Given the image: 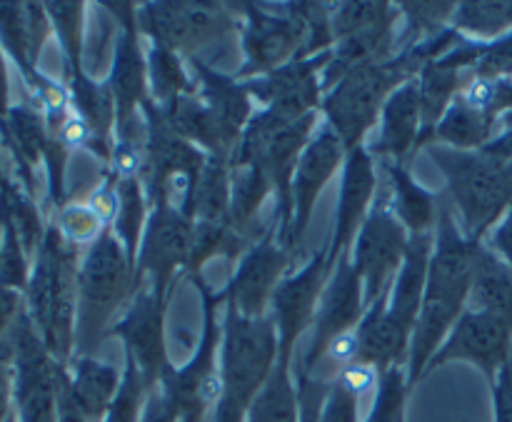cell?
<instances>
[{
  "label": "cell",
  "mask_w": 512,
  "mask_h": 422,
  "mask_svg": "<svg viewBox=\"0 0 512 422\" xmlns=\"http://www.w3.org/2000/svg\"><path fill=\"white\" fill-rule=\"evenodd\" d=\"M408 373L405 368L383 370L378 378V388L373 393L368 418L363 422H405V410H408L410 398Z\"/></svg>",
  "instance_id": "39"
},
{
  "label": "cell",
  "mask_w": 512,
  "mask_h": 422,
  "mask_svg": "<svg viewBox=\"0 0 512 422\" xmlns=\"http://www.w3.org/2000/svg\"><path fill=\"white\" fill-rule=\"evenodd\" d=\"M188 68L198 85L200 100L218 118L228 138L238 145L250 118L258 110L245 83H240L233 73H225V70L210 65L205 58H188Z\"/></svg>",
  "instance_id": "24"
},
{
  "label": "cell",
  "mask_w": 512,
  "mask_h": 422,
  "mask_svg": "<svg viewBox=\"0 0 512 422\" xmlns=\"http://www.w3.org/2000/svg\"><path fill=\"white\" fill-rule=\"evenodd\" d=\"M123 370L98 355H75L68 363V390L80 413L90 422H103L120 388Z\"/></svg>",
  "instance_id": "28"
},
{
  "label": "cell",
  "mask_w": 512,
  "mask_h": 422,
  "mask_svg": "<svg viewBox=\"0 0 512 422\" xmlns=\"http://www.w3.org/2000/svg\"><path fill=\"white\" fill-rule=\"evenodd\" d=\"M425 153L443 173L463 233L483 243L488 230L508 215L512 205V160L488 150H455L435 143Z\"/></svg>",
  "instance_id": "5"
},
{
  "label": "cell",
  "mask_w": 512,
  "mask_h": 422,
  "mask_svg": "<svg viewBox=\"0 0 512 422\" xmlns=\"http://www.w3.org/2000/svg\"><path fill=\"white\" fill-rule=\"evenodd\" d=\"M203 305V333L198 348L180 368H170L158 385L165 398L178 410L183 422H210L215 403L220 398V350H223V320H218V305H225L220 290L205 283L203 275L193 278Z\"/></svg>",
  "instance_id": "7"
},
{
  "label": "cell",
  "mask_w": 512,
  "mask_h": 422,
  "mask_svg": "<svg viewBox=\"0 0 512 422\" xmlns=\"http://www.w3.org/2000/svg\"><path fill=\"white\" fill-rule=\"evenodd\" d=\"M5 422H18V420H15V415H10V418H8V420H5Z\"/></svg>",
  "instance_id": "52"
},
{
  "label": "cell",
  "mask_w": 512,
  "mask_h": 422,
  "mask_svg": "<svg viewBox=\"0 0 512 422\" xmlns=\"http://www.w3.org/2000/svg\"><path fill=\"white\" fill-rule=\"evenodd\" d=\"M378 378H380L378 370H375L373 365H365V363H350L345 365V368H340L338 375H335V380L343 383L348 390H353L360 400H363L368 393H375V388H378Z\"/></svg>",
  "instance_id": "45"
},
{
  "label": "cell",
  "mask_w": 512,
  "mask_h": 422,
  "mask_svg": "<svg viewBox=\"0 0 512 422\" xmlns=\"http://www.w3.org/2000/svg\"><path fill=\"white\" fill-rule=\"evenodd\" d=\"M278 360V335L270 318L245 320L225 305L220 350V398L210 422H245L248 408Z\"/></svg>",
  "instance_id": "6"
},
{
  "label": "cell",
  "mask_w": 512,
  "mask_h": 422,
  "mask_svg": "<svg viewBox=\"0 0 512 422\" xmlns=\"http://www.w3.org/2000/svg\"><path fill=\"white\" fill-rule=\"evenodd\" d=\"M468 308L500 315L512 323V270L488 245H480Z\"/></svg>",
  "instance_id": "31"
},
{
  "label": "cell",
  "mask_w": 512,
  "mask_h": 422,
  "mask_svg": "<svg viewBox=\"0 0 512 422\" xmlns=\"http://www.w3.org/2000/svg\"><path fill=\"white\" fill-rule=\"evenodd\" d=\"M135 290L133 260L108 228L80 255L75 355H98Z\"/></svg>",
  "instance_id": "4"
},
{
  "label": "cell",
  "mask_w": 512,
  "mask_h": 422,
  "mask_svg": "<svg viewBox=\"0 0 512 422\" xmlns=\"http://www.w3.org/2000/svg\"><path fill=\"white\" fill-rule=\"evenodd\" d=\"M145 170L143 185L150 203L165 200L190 218L195 185L208 163V153L180 138L153 100L143 105Z\"/></svg>",
  "instance_id": "8"
},
{
  "label": "cell",
  "mask_w": 512,
  "mask_h": 422,
  "mask_svg": "<svg viewBox=\"0 0 512 422\" xmlns=\"http://www.w3.org/2000/svg\"><path fill=\"white\" fill-rule=\"evenodd\" d=\"M460 40L453 28L443 30L435 38L408 45L390 58L368 60L355 65L343 75L323 98V120L338 133L345 148L365 145L368 135L378 128L383 105L400 85L410 83L433 58L443 55Z\"/></svg>",
  "instance_id": "2"
},
{
  "label": "cell",
  "mask_w": 512,
  "mask_h": 422,
  "mask_svg": "<svg viewBox=\"0 0 512 422\" xmlns=\"http://www.w3.org/2000/svg\"><path fill=\"white\" fill-rule=\"evenodd\" d=\"M510 343V320L493 313H483V310L465 308V313L453 325V330L445 338V343L440 345L435 358L430 360L425 375H430L438 368H445L450 363H470L493 385L503 365L510 360Z\"/></svg>",
  "instance_id": "17"
},
{
  "label": "cell",
  "mask_w": 512,
  "mask_h": 422,
  "mask_svg": "<svg viewBox=\"0 0 512 422\" xmlns=\"http://www.w3.org/2000/svg\"><path fill=\"white\" fill-rule=\"evenodd\" d=\"M53 225L60 233V238L73 245V248H80V245L90 248L108 230V225L100 220V215L95 213L93 205L85 198L60 205Z\"/></svg>",
  "instance_id": "40"
},
{
  "label": "cell",
  "mask_w": 512,
  "mask_h": 422,
  "mask_svg": "<svg viewBox=\"0 0 512 422\" xmlns=\"http://www.w3.org/2000/svg\"><path fill=\"white\" fill-rule=\"evenodd\" d=\"M13 415L18 422H58V363L35 333L28 315L10 330Z\"/></svg>",
  "instance_id": "12"
},
{
  "label": "cell",
  "mask_w": 512,
  "mask_h": 422,
  "mask_svg": "<svg viewBox=\"0 0 512 422\" xmlns=\"http://www.w3.org/2000/svg\"><path fill=\"white\" fill-rule=\"evenodd\" d=\"M45 10H48L60 50H63L68 78L85 73V13H88V3L58 0V3H45Z\"/></svg>",
  "instance_id": "36"
},
{
  "label": "cell",
  "mask_w": 512,
  "mask_h": 422,
  "mask_svg": "<svg viewBox=\"0 0 512 422\" xmlns=\"http://www.w3.org/2000/svg\"><path fill=\"white\" fill-rule=\"evenodd\" d=\"M118 23L113 43L108 85L115 98V135L133 133L143 128V105L150 100L148 58L143 35L138 33V5L135 3H100Z\"/></svg>",
  "instance_id": "11"
},
{
  "label": "cell",
  "mask_w": 512,
  "mask_h": 422,
  "mask_svg": "<svg viewBox=\"0 0 512 422\" xmlns=\"http://www.w3.org/2000/svg\"><path fill=\"white\" fill-rule=\"evenodd\" d=\"M268 198H275L268 170L260 165H230V225L240 235L255 225V218Z\"/></svg>",
  "instance_id": "33"
},
{
  "label": "cell",
  "mask_w": 512,
  "mask_h": 422,
  "mask_svg": "<svg viewBox=\"0 0 512 422\" xmlns=\"http://www.w3.org/2000/svg\"><path fill=\"white\" fill-rule=\"evenodd\" d=\"M0 188H3V185H0Z\"/></svg>",
  "instance_id": "53"
},
{
  "label": "cell",
  "mask_w": 512,
  "mask_h": 422,
  "mask_svg": "<svg viewBox=\"0 0 512 422\" xmlns=\"http://www.w3.org/2000/svg\"><path fill=\"white\" fill-rule=\"evenodd\" d=\"M23 293H15L0 285V335L10 333L18 318L23 315Z\"/></svg>",
  "instance_id": "51"
},
{
  "label": "cell",
  "mask_w": 512,
  "mask_h": 422,
  "mask_svg": "<svg viewBox=\"0 0 512 422\" xmlns=\"http://www.w3.org/2000/svg\"><path fill=\"white\" fill-rule=\"evenodd\" d=\"M500 260L512 270V215L508 213L483 240Z\"/></svg>",
  "instance_id": "48"
},
{
  "label": "cell",
  "mask_w": 512,
  "mask_h": 422,
  "mask_svg": "<svg viewBox=\"0 0 512 422\" xmlns=\"http://www.w3.org/2000/svg\"><path fill=\"white\" fill-rule=\"evenodd\" d=\"M345 155H348L345 143L323 120L318 133L313 135L308 148L300 155L298 168H295L293 175V185H290V195H293V225H290L285 248L293 250V253L303 245L305 233L310 228V220H313L315 203L323 195L325 185L343 170Z\"/></svg>",
  "instance_id": "22"
},
{
  "label": "cell",
  "mask_w": 512,
  "mask_h": 422,
  "mask_svg": "<svg viewBox=\"0 0 512 422\" xmlns=\"http://www.w3.org/2000/svg\"><path fill=\"white\" fill-rule=\"evenodd\" d=\"M330 380L308 375L298 370V400H300V418L298 422H320L323 413L325 395H328Z\"/></svg>",
  "instance_id": "44"
},
{
  "label": "cell",
  "mask_w": 512,
  "mask_h": 422,
  "mask_svg": "<svg viewBox=\"0 0 512 422\" xmlns=\"http://www.w3.org/2000/svg\"><path fill=\"white\" fill-rule=\"evenodd\" d=\"M470 78L508 80L512 78V33L485 43L478 63L470 70Z\"/></svg>",
  "instance_id": "42"
},
{
  "label": "cell",
  "mask_w": 512,
  "mask_h": 422,
  "mask_svg": "<svg viewBox=\"0 0 512 422\" xmlns=\"http://www.w3.org/2000/svg\"><path fill=\"white\" fill-rule=\"evenodd\" d=\"M380 193V175L378 160L370 153L368 143L350 148L345 155L343 170H340V190H338V208H335L333 230L328 238V265L335 268L345 253H350L353 240L358 235L360 225L368 218L375 198Z\"/></svg>",
  "instance_id": "21"
},
{
  "label": "cell",
  "mask_w": 512,
  "mask_h": 422,
  "mask_svg": "<svg viewBox=\"0 0 512 422\" xmlns=\"http://www.w3.org/2000/svg\"><path fill=\"white\" fill-rule=\"evenodd\" d=\"M58 422H90L68 390V365L58 363Z\"/></svg>",
  "instance_id": "49"
},
{
  "label": "cell",
  "mask_w": 512,
  "mask_h": 422,
  "mask_svg": "<svg viewBox=\"0 0 512 422\" xmlns=\"http://www.w3.org/2000/svg\"><path fill=\"white\" fill-rule=\"evenodd\" d=\"M500 135V120L470 105L463 95L453 100L430 143L455 150H483Z\"/></svg>",
  "instance_id": "29"
},
{
  "label": "cell",
  "mask_w": 512,
  "mask_h": 422,
  "mask_svg": "<svg viewBox=\"0 0 512 422\" xmlns=\"http://www.w3.org/2000/svg\"><path fill=\"white\" fill-rule=\"evenodd\" d=\"M293 255V250L278 243V230L268 225V230L255 238L248 250L240 255L228 285L220 290L225 305L245 320L268 318L270 300L288 275Z\"/></svg>",
  "instance_id": "14"
},
{
  "label": "cell",
  "mask_w": 512,
  "mask_h": 422,
  "mask_svg": "<svg viewBox=\"0 0 512 422\" xmlns=\"http://www.w3.org/2000/svg\"><path fill=\"white\" fill-rule=\"evenodd\" d=\"M365 310H368V300H365V285L360 280L358 270L353 268L350 253L335 263L333 273H330L328 283H325L323 298L318 303V313L313 320V340H310L308 350L303 358V373L315 375L318 365L323 363L325 353L330 345L345 333H353L363 320Z\"/></svg>",
  "instance_id": "19"
},
{
  "label": "cell",
  "mask_w": 512,
  "mask_h": 422,
  "mask_svg": "<svg viewBox=\"0 0 512 422\" xmlns=\"http://www.w3.org/2000/svg\"><path fill=\"white\" fill-rule=\"evenodd\" d=\"M145 58H148L150 100L158 108H168L175 100L193 95L198 90L193 73L188 68V60L183 55L145 40Z\"/></svg>",
  "instance_id": "32"
},
{
  "label": "cell",
  "mask_w": 512,
  "mask_h": 422,
  "mask_svg": "<svg viewBox=\"0 0 512 422\" xmlns=\"http://www.w3.org/2000/svg\"><path fill=\"white\" fill-rule=\"evenodd\" d=\"M400 18V10L395 3H375V0H363V3H330V25H333L335 43L348 35L360 33V30L375 28L380 23Z\"/></svg>",
  "instance_id": "38"
},
{
  "label": "cell",
  "mask_w": 512,
  "mask_h": 422,
  "mask_svg": "<svg viewBox=\"0 0 512 422\" xmlns=\"http://www.w3.org/2000/svg\"><path fill=\"white\" fill-rule=\"evenodd\" d=\"M330 273L333 270L328 265V245H323L310 255L303 268L285 275L283 283L278 285L268 310V318L273 320L278 335V358L293 360L298 340L303 338L305 330L313 328Z\"/></svg>",
  "instance_id": "18"
},
{
  "label": "cell",
  "mask_w": 512,
  "mask_h": 422,
  "mask_svg": "<svg viewBox=\"0 0 512 422\" xmlns=\"http://www.w3.org/2000/svg\"><path fill=\"white\" fill-rule=\"evenodd\" d=\"M150 218V200L145 193L143 178H118V208H115V218L110 230L120 245L125 248L128 258H138L140 240H143L145 225Z\"/></svg>",
  "instance_id": "34"
},
{
  "label": "cell",
  "mask_w": 512,
  "mask_h": 422,
  "mask_svg": "<svg viewBox=\"0 0 512 422\" xmlns=\"http://www.w3.org/2000/svg\"><path fill=\"white\" fill-rule=\"evenodd\" d=\"M148 395H150V388L145 385L138 365L125 355L120 388L118 393H115L113 403H110V410L103 422H140V418H143L145 403H148Z\"/></svg>",
  "instance_id": "41"
},
{
  "label": "cell",
  "mask_w": 512,
  "mask_h": 422,
  "mask_svg": "<svg viewBox=\"0 0 512 422\" xmlns=\"http://www.w3.org/2000/svg\"><path fill=\"white\" fill-rule=\"evenodd\" d=\"M423 135V110H420L418 78L400 85L378 118L373 145H368L375 160H398L405 163L415 153Z\"/></svg>",
  "instance_id": "23"
},
{
  "label": "cell",
  "mask_w": 512,
  "mask_h": 422,
  "mask_svg": "<svg viewBox=\"0 0 512 422\" xmlns=\"http://www.w3.org/2000/svg\"><path fill=\"white\" fill-rule=\"evenodd\" d=\"M390 285L378 295V300L368 305L363 320L355 328V335H358V360L355 363L373 365L378 373L390 368H405L410 355V338H413V333L400 328L388 315Z\"/></svg>",
  "instance_id": "25"
},
{
  "label": "cell",
  "mask_w": 512,
  "mask_h": 422,
  "mask_svg": "<svg viewBox=\"0 0 512 422\" xmlns=\"http://www.w3.org/2000/svg\"><path fill=\"white\" fill-rule=\"evenodd\" d=\"M170 300L160 298L150 283H140L130 298L128 308L115 320L110 335L123 343V353L138 365L145 385L158 388L168 370L173 368L165 340V315Z\"/></svg>",
  "instance_id": "16"
},
{
  "label": "cell",
  "mask_w": 512,
  "mask_h": 422,
  "mask_svg": "<svg viewBox=\"0 0 512 422\" xmlns=\"http://www.w3.org/2000/svg\"><path fill=\"white\" fill-rule=\"evenodd\" d=\"M430 255H433V233L410 235L408 253H405L403 265H400L398 275H395L393 285H390L388 315L408 333L415 330L420 308H423Z\"/></svg>",
  "instance_id": "27"
},
{
  "label": "cell",
  "mask_w": 512,
  "mask_h": 422,
  "mask_svg": "<svg viewBox=\"0 0 512 422\" xmlns=\"http://www.w3.org/2000/svg\"><path fill=\"white\" fill-rule=\"evenodd\" d=\"M5 120H8V133L23 163L33 168L35 163L45 160V153L50 148V133L43 113L30 105H13L5 113Z\"/></svg>",
  "instance_id": "37"
},
{
  "label": "cell",
  "mask_w": 512,
  "mask_h": 422,
  "mask_svg": "<svg viewBox=\"0 0 512 422\" xmlns=\"http://www.w3.org/2000/svg\"><path fill=\"white\" fill-rule=\"evenodd\" d=\"M140 422H183V420H180L178 410L170 405V400L165 398L163 390L155 388L150 390L148 403H145L143 418H140Z\"/></svg>",
  "instance_id": "50"
},
{
  "label": "cell",
  "mask_w": 512,
  "mask_h": 422,
  "mask_svg": "<svg viewBox=\"0 0 512 422\" xmlns=\"http://www.w3.org/2000/svg\"><path fill=\"white\" fill-rule=\"evenodd\" d=\"M193 238V220L165 200L150 203V218L135 258V285H153L160 298L170 300L175 283L183 278Z\"/></svg>",
  "instance_id": "13"
},
{
  "label": "cell",
  "mask_w": 512,
  "mask_h": 422,
  "mask_svg": "<svg viewBox=\"0 0 512 422\" xmlns=\"http://www.w3.org/2000/svg\"><path fill=\"white\" fill-rule=\"evenodd\" d=\"M478 240H470L455 220L448 205H440L438 223L433 230V255H430L428 285L423 308L410 338V355L405 373L410 390L425 378L430 360L445 343L453 325L468 308L470 285L480 253Z\"/></svg>",
  "instance_id": "1"
},
{
  "label": "cell",
  "mask_w": 512,
  "mask_h": 422,
  "mask_svg": "<svg viewBox=\"0 0 512 422\" xmlns=\"http://www.w3.org/2000/svg\"><path fill=\"white\" fill-rule=\"evenodd\" d=\"M320 422H363L360 420V398L338 380H330Z\"/></svg>",
  "instance_id": "43"
},
{
  "label": "cell",
  "mask_w": 512,
  "mask_h": 422,
  "mask_svg": "<svg viewBox=\"0 0 512 422\" xmlns=\"http://www.w3.org/2000/svg\"><path fill=\"white\" fill-rule=\"evenodd\" d=\"M240 15L233 3H190V0H158L138 5V33L148 43H158L173 53L200 58L208 45L240 38Z\"/></svg>",
  "instance_id": "9"
},
{
  "label": "cell",
  "mask_w": 512,
  "mask_h": 422,
  "mask_svg": "<svg viewBox=\"0 0 512 422\" xmlns=\"http://www.w3.org/2000/svg\"><path fill=\"white\" fill-rule=\"evenodd\" d=\"M190 220L195 223H230V158L208 155L195 185Z\"/></svg>",
  "instance_id": "35"
},
{
  "label": "cell",
  "mask_w": 512,
  "mask_h": 422,
  "mask_svg": "<svg viewBox=\"0 0 512 422\" xmlns=\"http://www.w3.org/2000/svg\"><path fill=\"white\" fill-rule=\"evenodd\" d=\"M490 390H493L495 422H512V355L498 373L495 383L490 385Z\"/></svg>",
  "instance_id": "46"
},
{
  "label": "cell",
  "mask_w": 512,
  "mask_h": 422,
  "mask_svg": "<svg viewBox=\"0 0 512 422\" xmlns=\"http://www.w3.org/2000/svg\"><path fill=\"white\" fill-rule=\"evenodd\" d=\"M330 58H333V50L313 55V58H295L273 73L245 80V88H248L255 108L273 110L280 118L295 123L305 115L320 113L323 108V73Z\"/></svg>",
  "instance_id": "20"
},
{
  "label": "cell",
  "mask_w": 512,
  "mask_h": 422,
  "mask_svg": "<svg viewBox=\"0 0 512 422\" xmlns=\"http://www.w3.org/2000/svg\"><path fill=\"white\" fill-rule=\"evenodd\" d=\"M235 5V3H233ZM283 10H270L263 3H238L240 15V48H243V63L235 70L238 80H253L283 68L290 60L303 58L305 50V23L280 3Z\"/></svg>",
  "instance_id": "10"
},
{
  "label": "cell",
  "mask_w": 512,
  "mask_h": 422,
  "mask_svg": "<svg viewBox=\"0 0 512 422\" xmlns=\"http://www.w3.org/2000/svg\"><path fill=\"white\" fill-rule=\"evenodd\" d=\"M13 415V348L0 343V422Z\"/></svg>",
  "instance_id": "47"
},
{
  "label": "cell",
  "mask_w": 512,
  "mask_h": 422,
  "mask_svg": "<svg viewBox=\"0 0 512 422\" xmlns=\"http://www.w3.org/2000/svg\"><path fill=\"white\" fill-rule=\"evenodd\" d=\"M410 233L395 218L393 208L388 203L385 188H380L368 218L360 225L358 235L350 248V260L358 270L360 280L365 285V300L368 305L378 300V295L393 283L408 253Z\"/></svg>",
  "instance_id": "15"
},
{
  "label": "cell",
  "mask_w": 512,
  "mask_h": 422,
  "mask_svg": "<svg viewBox=\"0 0 512 422\" xmlns=\"http://www.w3.org/2000/svg\"><path fill=\"white\" fill-rule=\"evenodd\" d=\"M78 268V248L65 243L55 225H48L23 295L25 315L60 365H68L75 355Z\"/></svg>",
  "instance_id": "3"
},
{
  "label": "cell",
  "mask_w": 512,
  "mask_h": 422,
  "mask_svg": "<svg viewBox=\"0 0 512 422\" xmlns=\"http://www.w3.org/2000/svg\"><path fill=\"white\" fill-rule=\"evenodd\" d=\"M298 378L293 373V360L278 358L265 378L263 388L253 398L245 422H298Z\"/></svg>",
  "instance_id": "30"
},
{
  "label": "cell",
  "mask_w": 512,
  "mask_h": 422,
  "mask_svg": "<svg viewBox=\"0 0 512 422\" xmlns=\"http://www.w3.org/2000/svg\"><path fill=\"white\" fill-rule=\"evenodd\" d=\"M378 163L388 178L385 195H388L395 218L410 235L433 233L440 210L438 195L425 188L405 163H398V160H378Z\"/></svg>",
  "instance_id": "26"
}]
</instances>
